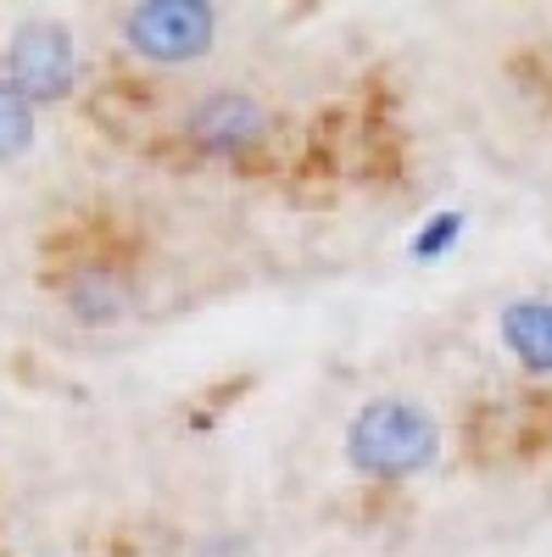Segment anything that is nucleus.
Returning <instances> with one entry per match:
<instances>
[{
  "instance_id": "nucleus-1",
  "label": "nucleus",
  "mask_w": 552,
  "mask_h": 557,
  "mask_svg": "<svg viewBox=\"0 0 552 557\" xmlns=\"http://www.w3.org/2000/svg\"><path fill=\"white\" fill-rule=\"evenodd\" d=\"M346 469L368 485H407L430 474L441 451H446V430L441 418L413 401V396H368L352 418H346Z\"/></svg>"
},
{
  "instance_id": "nucleus-2",
  "label": "nucleus",
  "mask_w": 552,
  "mask_h": 557,
  "mask_svg": "<svg viewBox=\"0 0 552 557\" xmlns=\"http://www.w3.org/2000/svg\"><path fill=\"white\" fill-rule=\"evenodd\" d=\"M179 139L207 162H246L273 139V107L241 84L201 89L179 112Z\"/></svg>"
},
{
  "instance_id": "nucleus-3",
  "label": "nucleus",
  "mask_w": 552,
  "mask_h": 557,
  "mask_svg": "<svg viewBox=\"0 0 552 557\" xmlns=\"http://www.w3.org/2000/svg\"><path fill=\"white\" fill-rule=\"evenodd\" d=\"M218 28H223V17L207 0H140V7L118 12L123 51L146 67H191V62L212 57Z\"/></svg>"
},
{
  "instance_id": "nucleus-4",
  "label": "nucleus",
  "mask_w": 552,
  "mask_h": 557,
  "mask_svg": "<svg viewBox=\"0 0 552 557\" xmlns=\"http://www.w3.org/2000/svg\"><path fill=\"white\" fill-rule=\"evenodd\" d=\"M0 78L34 107H57L78 89V34L62 17H23L0 51Z\"/></svg>"
},
{
  "instance_id": "nucleus-5",
  "label": "nucleus",
  "mask_w": 552,
  "mask_h": 557,
  "mask_svg": "<svg viewBox=\"0 0 552 557\" xmlns=\"http://www.w3.org/2000/svg\"><path fill=\"white\" fill-rule=\"evenodd\" d=\"M57 301L68 312V323L78 330H123V323L140 312V278L123 262H73L57 278Z\"/></svg>"
},
{
  "instance_id": "nucleus-6",
  "label": "nucleus",
  "mask_w": 552,
  "mask_h": 557,
  "mask_svg": "<svg viewBox=\"0 0 552 557\" xmlns=\"http://www.w3.org/2000/svg\"><path fill=\"white\" fill-rule=\"evenodd\" d=\"M496 341L525 374H552V296H514L496 312Z\"/></svg>"
},
{
  "instance_id": "nucleus-7",
  "label": "nucleus",
  "mask_w": 552,
  "mask_h": 557,
  "mask_svg": "<svg viewBox=\"0 0 552 557\" xmlns=\"http://www.w3.org/2000/svg\"><path fill=\"white\" fill-rule=\"evenodd\" d=\"M34 139H39V107L0 78V168L23 162L34 151Z\"/></svg>"
},
{
  "instance_id": "nucleus-8",
  "label": "nucleus",
  "mask_w": 552,
  "mask_h": 557,
  "mask_svg": "<svg viewBox=\"0 0 552 557\" xmlns=\"http://www.w3.org/2000/svg\"><path fill=\"white\" fill-rule=\"evenodd\" d=\"M464 228H469L464 212H436V218H425L419 235L407 240V257L413 262H441V257H452L457 240H464Z\"/></svg>"
},
{
  "instance_id": "nucleus-9",
  "label": "nucleus",
  "mask_w": 552,
  "mask_h": 557,
  "mask_svg": "<svg viewBox=\"0 0 552 557\" xmlns=\"http://www.w3.org/2000/svg\"><path fill=\"white\" fill-rule=\"evenodd\" d=\"M184 557H257V546L241 530H207V535H196L191 546H184Z\"/></svg>"
}]
</instances>
